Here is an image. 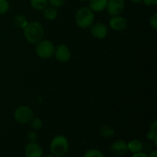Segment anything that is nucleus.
I'll return each instance as SVG.
<instances>
[{
	"label": "nucleus",
	"instance_id": "obj_24",
	"mask_svg": "<svg viewBox=\"0 0 157 157\" xmlns=\"http://www.w3.org/2000/svg\"><path fill=\"white\" fill-rule=\"evenodd\" d=\"M27 138H28V140L30 141V143L35 142L37 140L36 133H35L34 132H30V133H29V134H28Z\"/></svg>",
	"mask_w": 157,
	"mask_h": 157
},
{
	"label": "nucleus",
	"instance_id": "obj_21",
	"mask_svg": "<svg viewBox=\"0 0 157 157\" xmlns=\"http://www.w3.org/2000/svg\"><path fill=\"white\" fill-rule=\"evenodd\" d=\"M9 9V3L7 0H0V15L6 13Z\"/></svg>",
	"mask_w": 157,
	"mask_h": 157
},
{
	"label": "nucleus",
	"instance_id": "obj_28",
	"mask_svg": "<svg viewBox=\"0 0 157 157\" xmlns=\"http://www.w3.org/2000/svg\"><path fill=\"white\" fill-rule=\"evenodd\" d=\"M132 2H133L135 3H140L141 2H143V0H131Z\"/></svg>",
	"mask_w": 157,
	"mask_h": 157
},
{
	"label": "nucleus",
	"instance_id": "obj_19",
	"mask_svg": "<svg viewBox=\"0 0 157 157\" xmlns=\"http://www.w3.org/2000/svg\"><path fill=\"white\" fill-rule=\"evenodd\" d=\"M84 157H104L102 152L97 149H90L85 152Z\"/></svg>",
	"mask_w": 157,
	"mask_h": 157
},
{
	"label": "nucleus",
	"instance_id": "obj_2",
	"mask_svg": "<svg viewBox=\"0 0 157 157\" xmlns=\"http://www.w3.org/2000/svg\"><path fill=\"white\" fill-rule=\"evenodd\" d=\"M94 21V14L90 8H81L75 13V22L81 29H87L93 25Z\"/></svg>",
	"mask_w": 157,
	"mask_h": 157
},
{
	"label": "nucleus",
	"instance_id": "obj_14",
	"mask_svg": "<svg viewBox=\"0 0 157 157\" xmlns=\"http://www.w3.org/2000/svg\"><path fill=\"white\" fill-rule=\"evenodd\" d=\"M157 124L156 120H154L150 125V131L147 133V139L153 141L156 147H157Z\"/></svg>",
	"mask_w": 157,
	"mask_h": 157
},
{
	"label": "nucleus",
	"instance_id": "obj_15",
	"mask_svg": "<svg viewBox=\"0 0 157 157\" xmlns=\"http://www.w3.org/2000/svg\"><path fill=\"white\" fill-rule=\"evenodd\" d=\"M28 23H29V21H28L26 17L22 15H16L13 19V25L16 28H18V29H24L25 26L28 25Z\"/></svg>",
	"mask_w": 157,
	"mask_h": 157
},
{
	"label": "nucleus",
	"instance_id": "obj_26",
	"mask_svg": "<svg viewBox=\"0 0 157 157\" xmlns=\"http://www.w3.org/2000/svg\"><path fill=\"white\" fill-rule=\"evenodd\" d=\"M131 157H148L147 154L144 152H139V153H133V155Z\"/></svg>",
	"mask_w": 157,
	"mask_h": 157
},
{
	"label": "nucleus",
	"instance_id": "obj_25",
	"mask_svg": "<svg viewBox=\"0 0 157 157\" xmlns=\"http://www.w3.org/2000/svg\"><path fill=\"white\" fill-rule=\"evenodd\" d=\"M144 2V4L146 6H152V5H154L156 6L157 4V0H143Z\"/></svg>",
	"mask_w": 157,
	"mask_h": 157
},
{
	"label": "nucleus",
	"instance_id": "obj_9",
	"mask_svg": "<svg viewBox=\"0 0 157 157\" xmlns=\"http://www.w3.org/2000/svg\"><path fill=\"white\" fill-rule=\"evenodd\" d=\"M108 29L104 24L98 22L94 24L90 28V33L94 38L98 39H103L107 35Z\"/></svg>",
	"mask_w": 157,
	"mask_h": 157
},
{
	"label": "nucleus",
	"instance_id": "obj_27",
	"mask_svg": "<svg viewBox=\"0 0 157 157\" xmlns=\"http://www.w3.org/2000/svg\"><path fill=\"white\" fill-rule=\"evenodd\" d=\"M147 156H148V157H157V150H151L150 152V153H149V155H147Z\"/></svg>",
	"mask_w": 157,
	"mask_h": 157
},
{
	"label": "nucleus",
	"instance_id": "obj_11",
	"mask_svg": "<svg viewBox=\"0 0 157 157\" xmlns=\"http://www.w3.org/2000/svg\"><path fill=\"white\" fill-rule=\"evenodd\" d=\"M25 153L26 157H42L43 149L39 144L32 142L26 146Z\"/></svg>",
	"mask_w": 157,
	"mask_h": 157
},
{
	"label": "nucleus",
	"instance_id": "obj_30",
	"mask_svg": "<svg viewBox=\"0 0 157 157\" xmlns=\"http://www.w3.org/2000/svg\"><path fill=\"white\" fill-rule=\"evenodd\" d=\"M81 1H86V0H81Z\"/></svg>",
	"mask_w": 157,
	"mask_h": 157
},
{
	"label": "nucleus",
	"instance_id": "obj_12",
	"mask_svg": "<svg viewBox=\"0 0 157 157\" xmlns=\"http://www.w3.org/2000/svg\"><path fill=\"white\" fill-rule=\"evenodd\" d=\"M107 0H90V9L94 12H101L107 7Z\"/></svg>",
	"mask_w": 157,
	"mask_h": 157
},
{
	"label": "nucleus",
	"instance_id": "obj_16",
	"mask_svg": "<svg viewBox=\"0 0 157 157\" xmlns=\"http://www.w3.org/2000/svg\"><path fill=\"white\" fill-rule=\"evenodd\" d=\"M58 10L53 6L51 7H46L44 9V16L47 20L52 21V20L55 19L58 16Z\"/></svg>",
	"mask_w": 157,
	"mask_h": 157
},
{
	"label": "nucleus",
	"instance_id": "obj_17",
	"mask_svg": "<svg viewBox=\"0 0 157 157\" xmlns=\"http://www.w3.org/2000/svg\"><path fill=\"white\" fill-rule=\"evenodd\" d=\"M32 7L37 11L44 10L48 6V0H30Z\"/></svg>",
	"mask_w": 157,
	"mask_h": 157
},
{
	"label": "nucleus",
	"instance_id": "obj_1",
	"mask_svg": "<svg viewBox=\"0 0 157 157\" xmlns=\"http://www.w3.org/2000/svg\"><path fill=\"white\" fill-rule=\"evenodd\" d=\"M26 40L31 44H37L44 36V29L38 21H30L24 29Z\"/></svg>",
	"mask_w": 157,
	"mask_h": 157
},
{
	"label": "nucleus",
	"instance_id": "obj_8",
	"mask_svg": "<svg viewBox=\"0 0 157 157\" xmlns=\"http://www.w3.org/2000/svg\"><path fill=\"white\" fill-rule=\"evenodd\" d=\"M110 151L117 156H124L128 152L127 144L122 140H117L112 144L110 147Z\"/></svg>",
	"mask_w": 157,
	"mask_h": 157
},
{
	"label": "nucleus",
	"instance_id": "obj_23",
	"mask_svg": "<svg viewBox=\"0 0 157 157\" xmlns=\"http://www.w3.org/2000/svg\"><path fill=\"white\" fill-rule=\"evenodd\" d=\"M150 24L151 27L153 28L154 30L157 29V13H155L151 18H150Z\"/></svg>",
	"mask_w": 157,
	"mask_h": 157
},
{
	"label": "nucleus",
	"instance_id": "obj_4",
	"mask_svg": "<svg viewBox=\"0 0 157 157\" xmlns=\"http://www.w3.org/2000/svg\"><path fill=\"white\" fill-rule=\"evenodd\" d=\"M55 48L53 43L51 41L41 40L39 42L37 43L35 52L39 58L46 59L52 57L55 52Z\"/></svg>",
	"mask_w": 157,
	"mask_h": 157
},
{
	"label": "nucleus",
	"instance_id": "obj_6",
	"mask_svg": "<svg viewBox=\"0 0 157 157\" xmlns=\"http://www.w3.org/2000/svg\"><path fill=\"white\" fill-rule=\"evenodd\" d=\"M125 2L124 0H107V12L111 16L119 15L124 11Z\"/></svg>",
	"mask_w": 157,
	"mask_h": 157
},
{
	"label": "nucleus",
	"instance_id": "obj_22",
	"mask_svg": "<svg viewBox=\"0 0 157 157\" xmlns=\"http://www.w3.org/2000/svg\"><path fill=\"white\" fill-rule=\"evenodd\" d=\"M67 0H48L49 3L52 5V6L55 8H59L64 6Z\"/></svg>",
	"mask_w": 157,
	"mask_h": 157
},
{
	"label": "nucleus",
	"instance_id": "obj_3",
	"mask_svg": "<svg viewBox=\"0 0 157 157\" xmlns=\"http://www.w3.org/2000/svg\"><path fill=\"white\" fill-rule=\"evenodd\" d=\"M68 140L62 135L55 136L50 144L51 153L55 157L64 156L68 151Z\"/></svg>",
	"mask_w": 157,
	"mask_h": 157
},
{
	"label": "nucleus",
	"instance_id": "obj_18",
	"mask_svg": "<svg viewBox=\"0 0 157 157\" xmlns=\"http://www.w3.org/2000/svg\"><path fill=\"white\" fill-rule=\"evenodd\" d=\"M101 136L104 138H110L114 135V130L108 125H104L101 127L99 131Z\"/></svg>",
	"mask_w": 157,
	"mask_h": 157
},
{
	"label": "nucleus",
	"instance_id": "obj_13",
	"mask_svg": "<svg viewBox=\"0 0 157 157\" xmlns=\"http://www.w3.org/2000/svg\"><path fill=\"white\" fill-rule=\"evenodd\" d=\"M128 150L132 153H136L143 150V143L139 140H133L127 144Z\"/></svg>",
	"mask_w": 157,
	"mask_h": 157
},
{
	"label": "nucleus",
	"instance_id": "obj_10",
	"mask_svg": "<svg viewBox=\"0 0 157 157\" xmlns=\"http://www.w3.org/2000/svg\"><path fill=\"white\" fill-rule=\"evenodd\" d=\"M110 26L115 31L122 32L127 27V21L124 17L120 15L112 16L110 19Z\"/></svg>",
	"mask_w": 157,
	"mask_h": 157
},
{
	"label": "nucleus",
	"instance_id": "obj_29",
	"mask_svg": "<svg viewBox=\"0 0 157 157\" xmlns=\"http://www.w3.org/2000/svg\"><path fill=\"white\" fill-rule=\"evenodd\" d=\"M42 157H55L52 154H46L44 156H42Z\"/></svg>",
	"mask_w": 157,
	"mask_h": 157
},
{
	"label": "nucleus",
	"instance_id": "obj_20",
	"mask_svg": "<svg viewBox=\"0 0 157 157\" xmlns=\"http://www.w3.org/2000/svg\"><path fill=\"white\" fill-rule=\"evenodd\" d=\"M29 123H30V126L32 127V129H33L35 130H39V129H41L42 127V121L40 118L33 117Z\"/></svg>",
	"mask_w": 157,
	"mask_h": 157
},
{
	"label": "nucleus",
	"instance_id": "obj_5",
	"mask_svg": "<svg viewBox=\"0 0 157 157\" xmlns=\"http://www.w3.org/2000/svg\"><path fill=\"white\" fill-rule=\"evenodd\" d=\"M14 117L20 124H27L34 117V113L30 107L21 106L15 110Z\"/></svg>",
	"mask_w": 157,
	"mask_h": 157
},
{
	"label": "nucleus",
	"instance_id": "obj_7",
	"mask_svg": "<svg viewBox=\"0 0 157 157\" xmlns=\"http://www.w3.org/2000/svg\"><path fill=\"white\" fill-rule=\"evenodd\" d=\"M55 58L60 62H67L70 60L71 53V51L65 44H59L55 48L54 52Z\"/></svg>",
	"mask_w": 157,
	"mask_h": 157
}]
</instances>
